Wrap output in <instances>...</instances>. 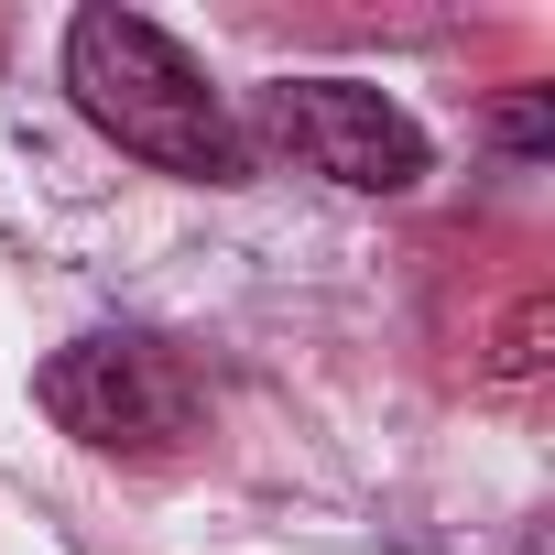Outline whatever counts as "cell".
Returning a JSON list of instances; mask_svg holds the SVG:
<instances>
[{
    "instance_id": "obj_1",
    "label": "cell",
    "mask_w": 555,
    "mask_h": 555,
    "mask_svg": "<svg viewBox=\"0 0 555 555\" xmlns=\"http://www.w3.org/2000/svg\"><path fill=\"white\" fill-rule=\"evenodd\" d=\"M66 88H77V109H88L120 153H142V164H164V175H185V185H240V175H250V153H240L218 88H207V77L185 66V44L153 34L142 12H77V23H66Z\"/></svg>"
},
{
    "instance_id": "obj_2",
    "label": "cell",
    "mask_w": 555,
    "mask_h": 555,
    "mask_svg": "<svg viewBox=\"0 0 555 555\" xmlns=\"http://www.w3.org/2000/svg\"><path fill=\"white\" fill-rule=\"evenodd\" d=\"M34 403L99 457H175L196 436V414H207L196 371L164 338H77L34 371Z\"/></svg>"
},
{
    "instance_id": "obj_3",
    "label": "cell",
    "mask_w": 555,
    "mask_h": 555,
    "mask_svg": "<svg viewBox=\"0 0 555 555\" xmlns=\"http://www.w3.org/2000/svg\"><path fill=\"white\" fill-rule=\"evenodd\" d=\"M250 120L284 142L306 175H327V185H360V196L425 185V131H414V109L382 99V88H360V77H284V88L250 99Z\"/></svg>"
},
{
    "instance_id": "obj_4",
    "label": "cell",
    "mask_w": 555,
    "mask_h": 555,
    "mask_svg": "<svg viewBox=\"0 0 555 555\" xmlns=\"http://www.w3.org/2000/svg\"><path fill=\"white\" fill-rule=\"evenodd\" d=\"M544 142H555V109L544 99H512L501 109V153H544Z\"/></svg>"
},
{
    "instance_id": "obj_5",
    "label": "cell",
    "mask_w": 555,
    "mask_h": 555,
    "mask_svg": "<svg viewBox=\"0 0 555 555\" xmlns=\"http://www.w3.org/2000/svg\"><path fill=\"white\" fill-rule=\"evenodd\" d=\"M533 360H544V295H533V306L501 327V371H533Z\"/></svg>"
}]
</instances>
